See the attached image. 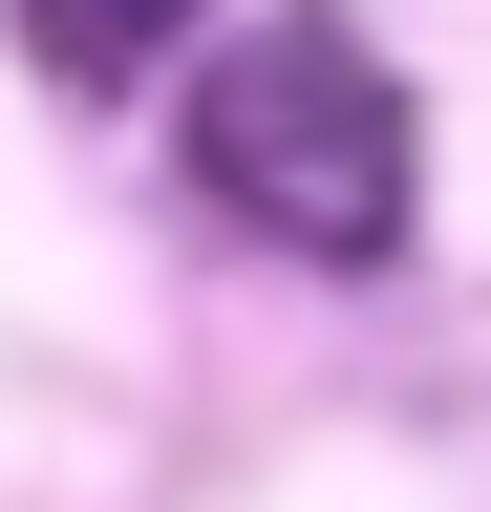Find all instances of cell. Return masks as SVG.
I'll return each instance as SVG.
<instances>
[{
	"mask_svg": "<svg viewBox=\"0 0 491 512\" xmlns=\"http://www.w3.org/2000/svg\"><path fill=\"white\" fill-rule=\"evenodd\" d=\"M193 192L299 278H385L406 256V192H427V128H406V64L342 22V0H278L193 64Z\"/></svg>",
	"mask_w": 491,
	"mask_h": 512,
	"instance_id": "6da1fadb",
	"label": "cell"
},
{
	"mask_svg": "<svg viewBox=\"0 0 491 512\" xmlns=\"http://www.w3.org/2000/svg\"><path fill=\"white\" fill-rule=\"evenodd\" d=\"M0 22L43 43V86H129V64H171L214 0H0Z\"/></svg>",
	"mask_w": 491,
	"mask_h": 512,
	"instance_id": "7a4b0ae2",
	"label": "cell"
}]
</instances>
